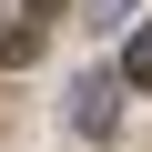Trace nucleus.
<instances>
[{
	"mask_svg": "<svg viewBox=\"0 0 152 152\" xmlns=\"http://www.w3.org/2000/svg\"><path fill=\"white\" fill-rule=\"evenodd\" d=\"M112 102H122V71H81V81H71V132H81V142H102V132L122 122Z\"/></svg>",
	"mask_w": 152,
	"mask_h": 152,
	"instance_id": "f257e3e1",
	"label": "nucleus"
},
{
	"mask_svg": "<svg viewBox=\"0 0 152 152\" xmlns=\"http://www.w3.org/2000/svg\"><path fill=\"white\" fill-rule=\"evenodd\" d=\"M122 81L152 91V20H132V41H122Z\"/></svg>",
	"mask_w": 152,
	"mask_h": 152,
	"instance_id": "f03ea898",
	"label": "nucleus"
},
{
	"mask_svg": "<svg viewBox=\"0 0 152 152\" xmlns=\"http://www.w3.org/2000/svg\"><path fill=\"white\" fill-rule=\"evenodd\" d=\"M122 20H132V0H91V20H81V31H122Z\"/></svg>",
	"mask_w": 152,
	"mask_h": 152,
	"instance_id": "7ed1b4c3",
	"label": "nucleus"
}]
</instances>
